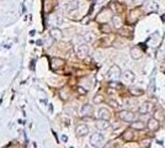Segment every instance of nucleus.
<instances>
[{
  "instance_id": "cd10ccee",
  "label": "nucleus",
  "mask_w": 165,
  "mask_h": 148,
  "mask_svg": "<svg viewBox=\"0 0 165 148\" xmlns=\"http://www.w3.org/2000/svg\"><path fill=\"white\" fill-rule=\"evenodd\" d=\"M78 90H79V93H81V94H85V93H86V91L84 90V89H81V88H79Z\"/></svg>"
},
{
  "instance_id": "412c9836",
  "label": "nucleus",
  "mask_w": 165,
  "mask_h": 148,
  "mask_svg": "<svg viewBox=\"0 0 165 148\" xmlns=\"http://www.w3.org/2000/svg\"><path fill=\"white\" fill-rule=\"evenodd\" d=\"M154 118H157L158 121H161V120H164V115H163V112H161L160 110H158V111L155 112V115H154Z\"/></svg>"
},
{
  "instance_id": "20e7f679",
  "label": "nucleus",
  "mask_w": 165,
  "mask_h": 148,
  "mask_svg": "<svg viewBox=\"0 0 165 148\" xmlns=\"http://www.w3.org/2000/svg\"><path fill=\"white\" fill-rule=\"evenodd\" d=\"M110 19H112V17H111V11L109 9H104L101 13L99 14V16L96 17V20L100 21V22H106Z\"/></svg>"
},
{
  "instance_id": "b1692460",
  "label": "nucleus",
  "mask_w": 165,
  "mask_h": 148,
  "mask_svg": "<svg viewBox=\"0 0 165 148\" xmlns=\"http://www.w3.org/2000/svg\"><path fill=\"white\" fill-rule=\"evenodd\" d=\"M102 100H104V98L101 95H96L95 98H94V103H95V104H100V103H102Z\"/></svg>"
},
{
  "instance_id": "a878e982",
  "label": "nucleus",
  "mask_w": 165,
  "mask_h": 148,
  "mask_svg": "<svg viewBox=\"0 0 165 148\" xmlns=\"http://www.w3.org/2000/svg\"><path fill=\"white\" fill-rule=\"evenodd\" d=\"M111 86H114V88H121V85H118V83H111Z\"/></svg>"
},
{
  "instance_id": "6e6552de",
  "label": "nucleus",
  "mask_w": 165,
  "mask_h": 148,
  "mask_svg": "<svg viewBox=\"0 0 165 148\" xmlns=\"http://www.w3.org/2000/svg\"><path fill=\"white\" fill-rule=\"evenodd\" d=\"M97 117L100 118V120H109V118L111 117V114H110V111H109L107 109H105V108H101V109L99 110Z\"/></svg>"
},
{
  "instance_id": "4468645a",
  "label": "nucleus",
  "mask_w": 165,
  "mask_h": 148,
  "mask_svg": "<svg viewBox=\"0 0 165 148\" xmlns=\"http://www.w3.org/2000/svg\"><path fill=\"white\" fill-rule=\"evenodd\" d=\"M96 127L99 130H107L110 127V123L107 122V120H100L96 122Z\"/></svg>"
},
{
  "instance_id": "9d476101",
  "label": "nucleus",
  "mask_w": 165,
  "mask_h": 148,
  "mask_svg": "<svg viewBox=\"0 0 165 148\" xmlns=\"http://www.w3.org/2000/svg\"><path fill=\"white\" fill-rule=\"evenodd\" d=\"M129 53H131V57H132L133 59H139V58H142V55H143V52L140 51L138 47H133V48H131Z\"/></svg>"
},
{
  "instance_id": "7c9ffc66",
  "label": "nucleus",
  "mask_w": 165,
  "mask_h": 148,
  "mask_svg": "<svg viewBox=\"0 0 165 148\" xmlns=\"http://www.w3.org/2000/svg\"><path fill=\"white\" fill-rule=\"evenodd\" d=\"M90 1H94V0H90Z\"/></svg>"
},
{
  "instance_id": "9b49d317",
  "label": "nucleus",
  "mask_w": 165,
  "mask_h": 148,
  "mask_svg": "<svg viewBox=\"0 0 165 148\" xmlns=\"http://www.w3.org/2000/svg\"><path fill=\"white\" fill-rule=\"evenodd\" d=\"M76 52H78V55L80 57H85V56H87V53H89V47L86 45H80L78 47V50H76Z\"/></svg>"
},
{
  "instance_id": "1a4fd4ad",
  "label": "nucleus",
  "mask_w": 165,
  "mask_h": 148,
  "mask_svg": "<svg viewBox=\"0 0 165 148\" xmlns=\"http://www.w3.org/2000/svg\"><path fill=\"white\" fill-rule=\"evenodd\" d=\"M92 105H89V104H85L84 106L81 108V115L82 116H91L92 115Z\"/></svg>"
},
{
  "instance_id": "6ab92c4d",
  "label": "nucleus",
  "mask_w": 165,
  "mask_h": 148,
  "mask_svg": "<svg viewBox=\"0 0 165 148\" xmlns=\"http://www.w3.org/2000/svg\"><path fill=\"white\" fill-rule=\"evenodd\" d=\"M131 93L133 94V95H142V94H144V91L142 90V89H139V88H131Z\"/></svg>"
},
{
  "instance_id": "ddd939ff",
  "label": "nucleus",
  "mask_w": 165,
  "mask_h": 148,
  "mask_svg": "<svg viewBox=\"0 0 165 148\" xmlns=\"http://www.w3.org/2000/svg\"><path fill=\"white\" fill-rule=\"evenodd\" d=\"M131 127H132L133 130H144L145 125H144L143 121H139V120H138V121H132Z\"/></svg>"
},
{
  "instance_id": "39448f33",
  "label": "nucleus",
  "mask_w": 165,
  "mask_h": 148,
  "mask_svg": "<svg viewBox=\"0 0 165 148\" xmlns=\"http://www.w3.org/2000/svg\"><path fill=\"white\" fill-rule=\"evenodd\" d=\"M122 79H123V81L131 84V83L134 81L135 75H134V73L132 72V70H125V73H122Z\"/></svg>"
},
{
  "instance_id": "dca6fc26",
  "label": "nucleus",
  "mask_w": 165,
  "mask_h": 148,
  "mask_svg": "<svg viewBox=\"0 0 165 148\" xmlns=\"http://www.w3.org/2000/svg\"><path fill=\"white\" fill-rule=\"evenodd\" d=\"M148 9L150 10V11H159V9H160V6H159V4H158V1H154V0H152V1L149 3V5H148Z\"/></svg>"
},
{
  "instance_id": "f03ea898",
  "label": "nucleus",
  "mask_w": 165,
  "mask_h": 148,
  "mask_svg": "<svg viewBox=\"0 0 165 148\" xmlns=\"http://www.w3.org/2000/svg\"><path fill=\"white\" fill-rule=\"evenodd\" d=\"M153 109H154V105H153V103H150V101H145V103H143L142 105L139 106L138 111L140 112V114L147 115V114H149V112H152Z\"/></svg>"
},
{
  "instance_id": "c756f323",
  "label": "nucleus",
  "mask_w": 165,
  "mask_h": 148,
  "mask_svg": "<svg viewBox=\"0 0 165 148\" xmlns=\"http://www.w3.org/2000/svg\"><path fill=\"white\" fill-rule=\"evenodd\" d=\"M161 20H163V21H165V16H161Z\"/></svg>"
},
{
  "instance_id": "2eb2a0df",
  "label": "nucleus",
  "mask_w": 165,
  "mask_h": 148,
  "mask_svg": "<svg viewBox=\"0 0 165 148\" xmlns=\"http://www.w3.org/2000/svg\"><path fill=\"white\" fill-rule=\"evenodd\" d=\"M87 132H89V128H87V126H85V125H79L78 127H76V133H78L79 136H84Z\"/></svg>"
},
{
  "instance_id": "a211bd4d",
  "label": "nucleus",
  "mask_w": 165,
  "mask_h": 148,
  "mask_svg": "<svg viewBox=\"0 0 165 148\" xmlns=\"http://www.w3.org/2000/svg\"><path fill=\"white\" fill-rule=\"evenodd\" d=\"M123 138H125V141H131L133 138V133L131 130H127V131L123 133Z\"/></svg>"
},
{
  "instance_id": "7ed1b4c3",
  "label": "nucleus",
  "mask_w": 165,
  "mask_h": 148,
  "mask_svg": "<svg viewBox=\"0 0 165 148\" xmlns=\"http://www.w3.org/2000/svg\"><path fill=\"white\" fill-rule=\"evenodd\" d=\"M120 118H121L122 121L132 122V121H134V114H133L132 111H127V110L121 111L120 112Z\"/></svg>"
},
{
  "instance_id": "423d86ee",
  "label": "nucleus",
  "mask_w": 165,
  "mask_h": 148,
  "mask_svg": "<svg viewBox=\"0 0 165 148\" xmlns=\"http://www.w3.org/2000/svg\"><path fill=\"white\" fill-rule=\"evenodd\" d=\"M147 127H148L149 131H158L160 125H159V121L157 118H149L148 123H147Z\"/></svg>"
},
{
  "instance_id": "bb28decb",
  "label": "nucleus",
  "mask_w": 165,
  "mask_h": 148,
  "mask_svg": "<svg viewBox=\"0 0 165 148\" xmlns=\"http://www.w3.org/2000/svg\"><path fill=\"white\" fill-rule=\"evenodd\" d=\"M110 103H111V105H112L114 108H118V104H117L116 101H110Z\"/></svg>"
},
{
  "instance_id": "f257e3e1",
  "label": "nucleus",
  "mask_w": 165,
  "mask_h": 148,
  "mask_svg": "<svg viewBox=\"0 0 165 148\" xmlns=\"http://www.w3.org/2000/svg\"><path fill=\"white\" fill-rule=\"evenodd\" d=\"M90 142H91V144L94 147L100 148V147H102L104 142H105V138H104V136L101 133H94L91 136V138H90Z\"/></svg>"
},
{
  "instance_id": "4be33fe9",
  "label": "nucleus",
  "mask_w": 165,
  "mask_h": 148,
  "mask_svg": "<svg viewBox=\"0 0 165 148\" xmlns=\"http://www.w3.org/2000/svg\"><path fill=\"white\" fill-rule=\"evenodd\" d=\"M61 33H62V32L59 31V30H57V28H56V30H52V36L54 37V38H57V40L61 38Z\"/></svg>"
},
{
  "instance_id": "c85d7f7f",
  "label": "nucleus",
  "mask_w": 165,
  "mask_h": 148,
  "mask_svg": "<svg viewBox=\"0 0 165 148\" xmlns=\"http://www.w3.org/2000/svg\"><path fill=\"white\" fill-rule=\"evenodd\" d=\"M134 1H135V3H140V1H142V0H134Z\"/></svg>"
},
{
  "instance_id": "393cba45",
  "label": "nucleus",
  "mask_w": 165,
  "mask_h": 148,
  "mask_svg": "<svg viewBox=\"0 0 165 148\" xmlns=\"http://www.w3.org/2000/svg\"><path fill=\"white\" fill-rule=\"evenodd\" d=\"M142 146L143 147H149L150 146V140H145V141H143V143H142Z\"/></svg>"
},
{
  "instance_id": "0eeeda50",
  "label": "nucleus",
  "mask_w": 165,
  "mask_h": 148,
  "mask_svg": "<svg viewBox=\"0 0 165 148\" xmlns=\"http://www.w3.org/2000/svg\"><path fill=\"white\" fill-rule=\"evenodd\" d=\"M120 75H121V69L118 67H117V66L111 67V69L109 70V76L111 79H117Z\"/></svg>"
},
{
  "instance_id": "5701e85b",
  "label": "nucleus",
  "mask_w": 165,
  "mask_h": 148,
  "mask_svg": "<svg viewBox=\"0 0 165 148\" xmlns=\"http://www.w3.org/2000/svg\"><path fill=\"white\" fill-rule=\"evenodd\" d=\"M101 31L102 32H106V33H110L111 32V27L109 25H102L101 26Z\"/></svg>"
},
{
  "instance_id": "f8f14e48",
  "label": "nucleus",
  "mask_w": 165,
  "mask_h": 148,
  "mask_svg": "<svg viewBox=\"0 0 165 148\" xmlns=\"http://www.w3.org/2000/svg\"><path fill=\"white\" fill-rule=\"evenodd\" d=\"M112 23H114V26H115V28H121L122 27V19L120 16H117V15H115V16H112Z\"/></svg>"
},
{
  "instance_id": "aec40b11",
  "label": "nucleus",
  "mask_w": 165,
  "mask_h": 148,
  "mask_svg": "<svg viewBox=\"0 0 165 148\" xmlns=\"http://www.w3.org/2000/svg\"><path fill=\"white\" fill-rule=\"evenodd\" d=\"M84 40L86 41V42H92V41H94V35L91 32H86L84 35Z\"/></svg>"
},
{
  "instance_id": "f3484780",
  "label": "nucleus",
  "mask_w": 165,
  "mask_h": 148,
  "mask_svg": "<svg viewBox=\"0 0 165 148\" xmlns=\"http://www.w3.org/2000/svg\"><path fill=\"white\" fill-rule=\"evenodd\" d=\"M139 14H140V10H139V9L132 10V11H131V14H129V15H131V21H137V19L140 16Z\"/></svg>"
}]
</instances>
